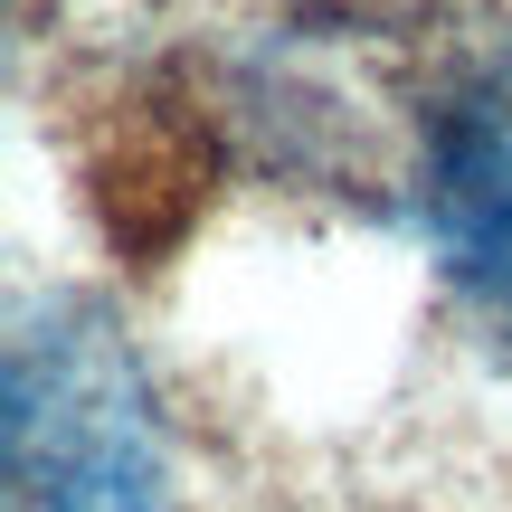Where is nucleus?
<instances>
[{
  "instance_id": "nucleus-2",
  "label": "nucleus",
  "mask_w": 512,
  "mask_h": 512,
  "mask_svg": "<svg viewBox=\"0 0 512 512\" xmlns=\"http://www.w3.org/2000/svg\"><path fill=\"white\" fill-rule=\"evenodd\" d=\"M418 238L512 380V48H484L418 114Z\"/></svg>"
},
{
  "instance_id": "nucleus-1",
  "label": "nucleus",
  "mask_w": 512,
  "mask_h": 512,
  "mask_svg": "<svg viewBox=\"0 0 512 512\" xmlns=\"http://www.w3.org/2000/svg\"><path fill=\"white\" fill-rule=\"evenodd\" d=\"M10 512H181L171 427L133 342L76 294L19 313L0 389Z\"/></svg>"
}]
</instances>
